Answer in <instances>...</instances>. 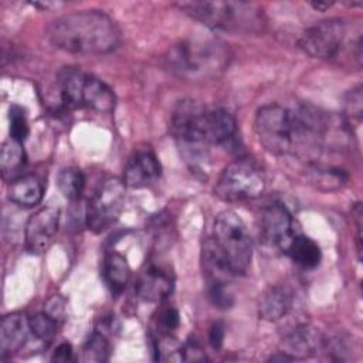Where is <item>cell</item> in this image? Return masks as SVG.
I'll list each match as a JSON object with an SVG mask.
<instances>
[{
    "instance_id": "1",
    "label": "cell",
    "mask_w": 363,
    "mask_h": 363,
    "mask_svg": "<svg viewBox=\"0 0 363 363\" xmlns=\"http://www.w3.org/2000/svg\"><path fill=\"white\" fill-rule=\"evenodd\" d=\"M235 128V119L225 109L206 108L193 99L180 101L170 119L172 135L191 163L204 159L207 146L231 139Z\"/></svg>"
},
{
    "instance_id": "2",
    "label": "cell",
    "mask_w": 363,
    "mask_h": 363,
    "mask_svg": "<svg viewBox=\"0 0 363 363\" xmlns=\"http://www.w3.org/2000/svg\"><path fill=\"white\" fill-rule=\"evenodd\" d=\"M45 37L52 47L79 55L109 54L122 40L118 24L98 10L74 11L52 20Z\"/></svg>"
},
{
    "instance_id": "3",
    "label": "cell",
    "mask_w": 363,
    "mask_h": 363,
    "mask_svg": "<svg viewBox=\"0 0 363 363\" xmlns=\"http://www.w3.org/2000/svg\"><path fill=\"white\" fill-rule=\"evenodd\" d=\"M231 57L230 48L220 40L189 38L170 47L164 61L174 75L190 81H204L224 72Z\"/></svg>"
},
{
    "instance_id": "4",
    "label": "cell",
    "mask_w": 363,
    "mask_h": 363,
    "mask_svg": "<svg viewBox=\"0 0 363 363\" xmlns=\"http://www.w3.org/2000/svg\"><path fill=\"white\" fill-rule=\"evenodd\" d=\"M299 47L313 58L362 65V30H354L347 21L329 18L303 31Z\"/></svg>"
},
{
    "instance_id": "5",
    "label": "cell",
    "mask_w": 363,
    "mask_h": 363,
    "mask_svg": "<svg viewBox=\"0 0 363 363\" xmlns=\"http://www.w3.org/2000/svg\"><path fill=\"white\" fill-rule=\"evenodd\" d=\"M177 7L204 26L231 34H257L264 30L262 9L251 1L193 0L177 3Z\"/></svg>"
},
{
    "instance_id": "6",
    "label": "cell",
    "mask_w": 363,
    "mask_h": 363,
    "mask_svg": "<svg viewBox=\"0 0 363 363\" xmlns=\"http://www.w3.org/2000/svg\"><path fill=\"white\" fill-rule=\"evenodd\" d=\"M57 96L64 108L85 106L99 113L115 108L113 91L99 78L77 68H62L57 75Z\"/></svg>"
},
{
    "instance_id": "7",
    "label": "cell",
    "mask_w": 363,
    "mask_h": 363,
    "mask_svg": "<svg viewBox=\"0 0 363 363\" xmlns=\"http://www.w3.org/2000/svg\"><path fill=\"white\" fill-rule=\"evenodd\" d=\"M254 129L259 143L272 155L295 153L296 123L294 109L278 104L261 106L254 119Z\"/></svg>"
},
{
    "instance_id": "8",
    "label": "cell",
    "mask_w": 363,
    "mask_h": 363,
    "mask_svg": "<svg viewBox=\"0 0 363 363\" xmlns=\"http://www.w3.org/2000/svg\"><path fill=\"white\" fill-rule=\"evenodd\" d=\"M213 240L227 259L234 277L248 271L252 258V244L242 218L235 211L225 210L216 217Z\"/></svg>"
},
{
    "instance_id": "9",
    "label": "cell",
    "mask_w": 363,
    "mask_h": 363,
    "mask_svg": "<svg viewBox=\"0 0 363 363\" xmlns=\"http://www.w3.org/2000/svg\"><path fill=\"white\" fill-rule=\"evenodd\" d=\"M267 186L264 169L252 159L242 157L231 162L220 173L214 193L228 203L248 201L259 197Z\"/></svg>"
},
{
    "instance_id": "10",
    "label": "cell",
    "mask_w": 363,
    "mask_h": 363,
    "mask_svg": "<svg viewBox=\"0 0 363 363\" xmlns=\"http://www.w3.org/2000/svg\"><path fill=\"white\" fill-rule=\"evenodd\" d=\"M125 186L123 180L116 177L106 179L99 184L85 211V223L91 231H105L119 218L125 206Z\"/></svg>"
},
{
    "instance_id": "11",
    "label": "cell",
    "mask_w": 363,
    "mask_h": 363,
    "mask_svg": "<svg viewBox=\"0 0 363 363\" xmlns=\"http://www.w3.org/2000/svg\"><path fill=\"white\" fill-rule=\"evenodd\" d=\"M174 275L170 267L162 261L150 259L140 269L135 291L146 302H162L173 291Z\"/></svg>"
},
{
    "instance_id": "12",
    "label": "cell",
    "mask_w": 363,
    "mask_h": 363,
    "mask_svg": "<svg viewBox=\"0 0 363 363\" xmlns=\"http://www.w3.org/2000/svg\"><path fill=\"white\" fill-rule=\"evenodd\" d=\"M60 223V210L52 206L37 210L26 223L24 242L31 254H43L51 245Z\"/></svg>"
},
{
    "instance_id": "13",
    "label": "cell",
    "mask_w": 363,
    "mask_h": 363,
    "mask_svg": "<svg viewBox=\"0 0 363 363\" xmlns=\"http://www.w3.org/2000/svg\"><path fill=\"white\" fill-rule=\"evenodd\" d=\"M259 234L265 245L285 250L291 238L296 234L291 213L282 204H271L264 208L261 216Z\"/></svg>"
},
{
    "instance_id": "14",
    "label": "cell",
    "mask_w": 363,
    "mask_h": 363,
    "mask_svg": "<svg viewBox=\"0 0 363 363\" xmlns=\"http://www.w3.org/2000/svg\"><path fill=\"white\" fill-rule=\"evenodd\" d=\"M323 335L312 325L302 323L291 329L281 340L284 354L292 359H306L315 356L325 347Z\"/></svg>"
},
{
    "instance_id": "15",
    "label": "cell",
    "mask_w": 363,
    "mask_h": 363,
    "mask_svg": "<svg viewBox=\"0 0 363 363\" xmlns=\"http://www.w3.org/2000/svg\"><path fill=\"white\" fill-rule=\"evenodd\" d=\"M160 172L162 167L155 153L150 150H139L125 166L123 183L133 189L146 187L159 179Z\"/></svg>"
},
{
    "instance_id": "16",
    "label": "cell",
    "mask_w": 363,
    "mask_h": 363,
    "mask_svg": "<svg viewBox=\"0 0 363 363\" xmlns=\"http://www.w3.org/2000/svg\"><path fill=\"white\" fill-rule=\"evenodd\" d=\"M30 332L28 319L20 313L13 312L6 315L0 323V350L1 356L17 353L26 343Z\"/></svg>"
},
{
    "instance_id": "17",
    "label": "cell",
    "mask_w": 363,
    "mask_h": 363,
    "mask_svg": "<svg viewBox=\"0 0 363 363\" xmlns=\"http://www.w3.org/2000/svg\"><path fill=\"white\" fill-rule=\"evenodd\" d=\"M292 292L285 285H272L264 291L258 302V315L267 322L282 319L292 306Z\"/></svg>"
},
{
    "instance_id": "18",
    "label": "cell",
    "mask_w": 363,
    "mask_h": 363,
    "mask_svg": "<svg viewBox=\"0 0 363 363\" xmlns=\"http://www.w3.org/2000/svg\"><path fill=\"white\" fill-rule=\"evenodd\" d=\"M43 194L44 186L34 174H24L13 179L7 190L9 200L20 207H33L38 204Z\"/></svg>"
},
{
    "instance_id": "19",
    "label": "cell",
    "mask_w": 363,
    "mask_h": 363,
    "mask_svg": "<svg viewBox=\"0 0 363 363\" xmlns=\"http://www.w3.org/2000/svg\"><path fill=\"white\" fill-rule=\"evenodd\" d=\"M201 259L204 272L207 274L210 284H227V281L234 277L227 259L224 258L213 237L207 238L203 242Z\"/></svg>"
},
{
    "instance_id": "20",
    "label": "cell",
    "mask_w": 363,
    "mask_h": 363,
    "mask_svg": "<svg viewBox=\"0 0 363 363\" xmlns=\"http://www.w3.org/2000/svg\"><path fill=\"white\" fill-rule=\"evenodd\" d=\"M284 252L295 264L305 269H312L318 267L322 258L319 245L312 238L302 234H295L285 247Z\"/></svg>"
},
{
    "instance_id": "21",
    "label": "cell",
    "mask_w": 363,
    "mask_h": 363,
    "mask_svg": "<svg viewBox=\"0 0 363 363\" xmlns=\"http://www.w3.org/2000/svg\"><path fill=\"white\" fill-rule=\"evenodd\" d=\"M104 278L115 295L126 288L130 278V267L122 254L112 251L105 257Z\"/></svg>"
},
{
    "instance_id": "22",
    "label": "cell",
    "mask_w": 363,
    "mask_h": 363,
    "mask_svg": "<svg viewBox=\"0 0 363 363\" xmlns=\"http://www.w3.org/2000/svg\"><path fill=\"white\" fill-rule=\"evenodd\" d=\"M84 174L77 167H65L57 174V186L68 200H77L84 190Z\"/></svg>"
},
{
    "instance_id": "23",
    "label": "cell",
    "mask_w": 363,
    "mask_h": 363,
    "mask_svg": "<svg viewBox=\"0 0 363 363\" xmlns=\"http://www.w3.org/2000/svg\"><path fill=\"white\" fill-rule=\"evenodd\" d=\"M24 149L21 147V143L10 139L3 143L1 146V153H0V166L3 170L4 177L7 173H14L21 169L24 164Z\"/></svg>"
},
{
    "instance_id": "24",
    "label": "cell",
    "mask_w": 363,
    "mask_h": 363,
    "mask_svg": "<svg viewBox=\"0 0 363 363\" xmlns=\"http://www.w3.org/2000/svg\"><path fill=\"white\" fill-rule=\"evenodd\" d=\"M109 354V345L105 336L98 332H94L85 342L82 347V362H105L108 360Z\"/></svg>"
},
{
    "instance_id": "25",
    "label": "cell",
    "mask_w": 363,
    "mask_h": 363,
    "mask_svg": "<svg viewBox=\"0 0 363 363\" xmlns=\"http://www.w3.org/2000/svg\"><path fill=\"white\" fill-rule=\"evenodd\" d=\"M28 325H30V332L41 340H50L55 332H57V326L58 322L45 311L44 312H38L35 315H33L31 318H28Z\"/></svg>"
},
{
    "instance_id": "26",
    "label": "cell",
    "mask_w": 363,
    "mask_h": 363,
    "mask_svg": "<svg viewBox=\"0 0 363 363\" xmlns=\"http://www.w3.org/2000/svg\"><path fill=\"white\" fill-rule=\"evenodd\" d=\"M10 121V139L23 143L28 136V122L24 109L18 105H11L9 109Z\"/></svg>"
},
{
    "instance_id": "27",
    "label": "cell",
    "mask_w": 363,
    "mask_h": 363,
    "mask_svg": "<svg viewBox=\"0 0 363 363\" xmlns=\"http://www.w3.org/2000/svg\"><path fill=\"white\" fill-rule=\"evenodd\" d=\"M213 305L221 309H227L233 305V295L230 294L225 284H210V294H208Z\"/></svg>"
},
{
    "instance_id": "28",
    "label": "cell",
    "mask_w": 363,
    "mask_h": 363,
    "mask_svg": "<svg viewBox=\"0 0 363 363\" xmlns=\"http://www.w3.org/2000/svg\"><path fill=\"white\" fill-rule=\"evenodd\" d=\"M179 323H180V316L174 308H166L159 313L157 328L160 333L170 335L179 326Z\"/></svg>"
},
{
    "instance_id": "29",
    "label": "cell",
    "mask_w": 363,
    "mask_h": 363,
    "mask_svg": "<svg viewBox=\"0 0 363 363\" xmlns=\"http://www.w3.org/2000/svg\"><path fill=\"white\" fill-rule=\"evenodd\" d=\"M345 109H346V116L349 121H352V118H357V121H360L362 116V88L360 85L353 88L345 101Z\"/></svg>"
},
{
    "instance_id": "30",
    "label": "cell",
    "mask_w": 363,
    "mask_h": 363,
    "mask_svg": "<svg viewBox=\"0 0 363 363\" xmlns=\"http://www.w3.org/2000/svg\"><path fill=\"white\" fill-rule=\"evenodd\" d=\"M180 357L183 360H204L206 354L201 349V346L196 340H189L186 345L180 347Z\"/></svg>"
},
{
    "instance_id": "31",
    "label": "cell",
    "mask_w": 363,
    "mask_h": 363,
    "mask_svg": "<svg viewBox=\"0 0 363 363\" xmlns=\"http://www.w3.org/2000/svg\"><path fill=\"white\" fill-rule=\"evenodd\" d=\"M45 312L50 313L57 322H60L64 318L65 313V302L61 296L54 295L52 298L48 299L47 306H45Z\"/></svg>"
},
{
    "instance_id": "32",
    "label": "cell",
    "mask_w": 363,
    "mask_h": 363,
    "mask_svg": "<svg viewBox=\"0 0 363 363\" xmlns=\"http://www.w3.org/2000/svg\"><path fill=\"white\" fill-rule=\"evenodd\" d=\"M51 360L54 362H71L74 360V352H72V346L67 342L60 343L51 356Z\"/></svg>"
},
{
    "instance_id": "33",
    "label": "cell",
    "mask_w": 363,
    "mask_h": 363,
    "mask_svg": "<svg viewBox=\"0 0 363 363\" xmlns=\"http://www.w3.org/2000/svg\"><path fill=\"white\" fill-rule=\"evenodd\" d=\"M208 342L213 346V349H220L223 346L224 342V326L220 322L213 323V326L210 328V333H208Z\"/></svg>"
},
{
    "instance_id": "34",
    "label": "cell",
    "mask_w": 363,
    "mask_h": 363,
    "mask_svg": "<svg viewBox=\"0 0 363 363\" xmlns=\"http://www.w3.org/2000/svg\"><path fill=\"white\" fill-rule=\"evenodd\" d=\"M332 4H333V3H330V1H312V3H311V6H312L313 9H316V10H326V9H329Z\"/></svg>"
}]
</instances>
